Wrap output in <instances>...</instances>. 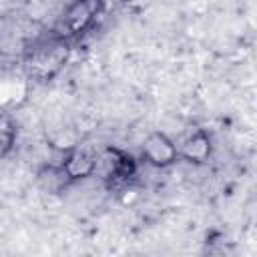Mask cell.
<instances>
[{
  "instance_id": "obj_1",
  "label": "cell",
  "mask_w": 257,
  "mask_h": 257,
  "mask_svg": "<svg viewBox=\"0 0 257 257\" xmlns=\"http://www.w3.org/2000/svg\"><path fill=\"white\" fill-rule=\"evenodd\" d=\"M104 12V0H72L62 14L58 16L54 28L50 30L54 36L74 42L84 36L96 24V18Z\"/></svg>"
},
{
  "instance_id": "obj_2",
  "label": "cell",
  "mask_w": 257,
  "mask_h": 257,
  "mask_svg": "<svg viewBox=\"0 0 257 257\" xmlns=\"http://www.w3.org/2000/svg\"><path fill=\"white\" fill-rule=\"evenodd\" d=\"M139 175L137 159L116 147H108L102 157V181L108 191L126 189Z\"/></svg>"
},
{
  "instance_id": "obj_3",
  "label": "cell",
  "mask_w": 257,
  "mask_h": 257,
  "mask_svg": "<svg viewBox=\"0 0 257 257\" xmlns=\"http://www.w3.org/2000/svg\"><path fill=\"white\" fill-rule=\"evenodd\" d=\"M62 173L66 175L68 183H78V181H84L88 177H92L98 169V157L94 151L86 149V147H72L68 151L62 153L60 161H58Z\"/></svg>"
},
{
  "instance_id": "obj_4",
  "label": "cell",
  "mask_w": 257,
  "mask_h": 257,
  "mask_svg": "<svg viewBox=\"0 0 257 257\" xmlns=\"http://www.w3.org/2000/svg\"><path fill=\"white\" fill-rule=\"evenodd\" d=\"M143 159L157 169L173 167L179 161L177 143L165 133H151L143 143Z\"/></svg>"
},
{
  "instance_id": "obj_5",
  "label": "cell",
  "mask_w": 257,
  "mask_h": 257,
  "mask_svg": "<svg viewBox=\"0 0 257 257\" xmlns=\"http://www.w3.org/2000/svg\"><path fill=\"white\" fill-rule=\"evenodd\" d=\"M179 161H187L191 165H203L213 155V139L205 128L191 131L179 145Z\"/></svg>"
},
{
  "instance_id": "obj_6",
  "label": "cell",
  "mask_w": 257,
  "mask_h": 257,
  "mask_svg": "<svg viewBox=\"0 0 257 257\" xmlns=\"http://www.w3.org/2000/svg\"><path fill=\"white\" fill-rule=\"evenodd\" d=\"M38 183H40V187H42L44 191H48V193H60V191H64V189L70 185L58 163H48V165H44V167L38 171Z\"/></svg>"
},
{
  "instance_id": "obj_7",
  "label": "cell",
  "mask_w": 257,
  "mask_h": 257,
  "mask_svg": "<svg viewBox=\"0 0 257 257\" xmlns=\"http://www.w3.org/2000/svg\"><path fill=\"white\" fill-rule=\"evenodd\" d=\"M16 143V122L12 116L0 112V159L6 157Z\"/></svg>"
}]
</instances>
